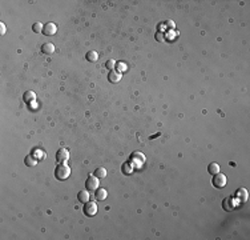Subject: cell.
<instances>
[{
    "instance_id": "1",
    "label": "cell",
    "mask_w": 250,
    "mask_h": 240,
    "mask_svg": "<svg viewBox=\"0 0 250 240\" xmlns=\"http://www.w3.org/2000/svg\"><path fill=\"white\" fill-rule=\"evenodd\" d=\"M71 175V168L68 164L65 163H59L57 167L55 168V176H56L57 180H65L68 179Z\"/></svg>"
},
{
    "instance_id": "2",
    "label": "cell",
    "mask_w": 250,
    "mask_h": 240,
    "mask_svg": "<svg viewBox=\"0 0 250 240\" xmlns=\"http://www.w3.org/2000/svg\"><path fill=\"white\" fill-rule=\"evenodd\" d=\"M82 212H84V215L88 216V217L96 215V212H97V205H96V203H93V202H87V203H84Z\"/></svg>"
},
{
    "instance_id": "3",
    "label": "cell",
    "mask_w": 250,
    "mask_h": 240,
    "mask_svg": "<svg viewBox=\"0 0 250 240\" xmlns=\"http://www.w3.org/2000/svg\"><path fill=\"white\" fill-rule=\"evenodd\" d=\"M85 188L89 192L96 191V189L98 188V180H97V177L94 176V175H89V176H88V179L85 180Z\"/></svg>"
},
{
    "instance_id": "4",
    "label": "cell",
    "mask_w": 250,
    "mask_h": 240,
    "mask_svg": "<svg viewBox=\"0 0 250 240\" xmlns=\"http://www.w3.org/2000/svg\"><path fill=\"white\" fill-rule=\"evenodd\" d=\"M212 183H213V186L215 188H224L226 186V176L224 174H220V172H218V174L213 175Z\"/></svg>"
},
{
    "instance_id": "5",
    "label": "cell",
    "mask_w": 250,
    "mask_h": 240,
    "mask_svg": "<svg viewBox=\"0 0 250 240\" xmlns=\"http://www.w3.org/2000/svg\"><path fill=\"white\" fill-rule=\"evenodd\" d=\"M69 159V152L66 148H60L56 152V161L57 163H65Z\"/></svg>"
},
{
    "instance_id": "6",
    "label": "cell",
    "mask_w": 250,
    "mask_h": 240,
    "mask_svg": "<svg viewBox=\"0 0 250 240\" xmlns=\"http://www.w3.org/2000/svg\"><path fill=\"white\" fill-rule=\"evenodd\" d=\"M56 31H57V27H56V24L55 23H47V24H44V28H43V33L45 36H52V35H55L56 33Z\"/></svg>"
},
{
    "instance_id": "7",
    "label": "cell",
    "mask_w": 250,
    "mask_h": 240,
    "mask_svg": "<svg viewBox=\"0 0 250 240\" xmlns=\"http://www.w3.org/2000/svg\"><path fill=\"white\" fill-rule=\"evenodd\" d=\"M108 80H109L110 83H119V81L121 80V74H120L119 71H116V70L109 71V74H108Z\"/></svg>"
},
{
    "instance_id": "8",
    "label": "cell",
    "mask_w": 250,
    "mask_h": 240,
    "mask_svg": "<svg viewBox=\"0 0 250 240\" xmlns=\"http://www.w3.org/2000/svg\"><path fill=\"white\" fill-rule=\"evenodd\" d=\"M77 199H79L80 203H87V202H89V199H91L89 191H88V189H85V191H80L79 193H77Z\"/></svg>"
},
{
    "instance_id": "9",
    "label": "cell",
    "mask_w": 250,
    "mask_h": 240,
    "mask_svg": "<svg viewBox=\"0 0 250 240\" xmlns=\"http://www.w3.org/2000/svg\"><path fill=\"white\" fill-rule=\"evenodd\" d=\"M41 52L44 55H51L55 52V46L52 43H44L41 46Z\"/></svg>"
},
{
    "instance_id": "10",
    "label": "cell",
    "mask_w": 250,
    "mask_h": 240,
    "mask_svg": "<svg viewBox=\"0 0 250 240\" xmlns=\"http://www.w3.org/2000/svg\"><path fill=\"white\" fill-rule=\"evenodd\" d=\"M35 99H36V93L33 92V91H25L24 95H23V100H24L27 104L35 102Z\"/></svg>"
},
{
    "instance_id": "11",
    "label": "cell",
    "mask_w": 250,
    "mask_h": 240,
    "mask_svg": "<svg viewBox=\"0 0 250 240\" xmlns=\"http://www.w3.org/2000/svg\"><path fill=\"white\" fill-rule=\"evenodd\" d=\"M236 195H237V199L240 200V202H245V200L247 199V191H246V188H238Z\"/></svg>"
},
{
    "instance_id": "12",
    "label": "cell",
    "mask_w": 250,
    "mask_h": 240,
    "mask_svg": "<svg viewBox=\"0 0 250 240\" xmlns=\"http://www.w3.org/2000/svg\"><path fill=\"white\" fill-rule=\"evenodd\" d=\"M132 160H135L138 165H141L145 163V156H144L141 152H135L132 155Z\"/></svg>"
},
{
    "instance_id": "13",
    "label": "cell",
    "mask_w": 250,
    "mask_h": 240,
    "mask_svg": "<svg viewBox=\"0 0 250 240\" xmlns=\"http://www.w3.org/2000/svg\"><path fill=\"white\" fill-rule=\"evenodd\" d=\"M220 164L218 163H210L209 164V167H208V172L210 175H215V174H218L220 172Z\"/></svg>"
},
{
    "instance_id": "14",
    "label": "cell",
    "mask_w": 250,
    "mask_h": 240,
    "mask_svg": "<svg viewBox=\"0 0 250 240\" xmlns=\"http://www.w3.org/2000/svg\"><path fill=\"white\" fill-rule=\"evenodd\" d=\"M24 163H25V165H31V167H33V165H36L37 164V158H35L33 155H27L25 156V160H24Z\"/></svg>"
},
{
    "instance_id": "15",
    "label": "cell",
    "mask_w": 250,
    "mask_h": 240,
    "mask_svg": "<svg viewBox=\"0 0 250 240\" xmlns=\"http://www.w3.org/2000/svg\"><path fill=\"white\" fill-rule=\"evenodd\" d=\"M94 198H96V200H104L107 198V191L104 188H97L96 192H94Z\"/></svg>"
},
{
    "instance_id": "16",
    "label": "cell",
    "mask_w": 250,
    "mask_h": 240,
    "mask_svg": "<svg viewBox=\"0 0 250 240\" xmlns=\"http://www.w3.org/2000/svg\"><path fill=\"white\" fill-rule=\"evenodd\" d=\"M85 59H87L88 61H91V63H93V61H97L98 55H97L96 51H88V52L85 53Z\"/></svg>"
},
{
    "instance_id": "17",
    "label": "cell",
    "mask_w": 250,
    "mask_h": 240,
    "mask_svg": "<svg viewBox=\"0 0 250 240\" xmlns=\"http://www.w3.org/2000/svg\"><path fill=\"white\" fill-rule=\"evenodd\" d=\"M93 175L96 176L97 179H98V177H105V176H107V170H105L104 167H97V168L94 170Z\"/></svg>"
},
{
    "instance_id": "18",
    "label": "cell",
    "mask_w": 250,
    "mask_h": 240,
    "mask_svg": "<svg viewBox=\"0 0 250 240\" xmlns=\"http://www.w3.org/2000/svg\"><path fill=\"white\" fill-rule=\"evenodd\" d=\"M43 28H44V25L40 23V21H35V23L32 24V31L36 32V33L43 32Z\"/></svg>"
},
{
    "instance_id": "19",
    "label": "cell",
    "mask_w": 250,
    "mask_h": 240,
    "mask_svg": "<svg viewBox=\"0 0 250 240\" xmlns=\"http://www.w3.org/2000/svg\"><path fill=\"white\" fill-rule=\"evenodd\" d=\"M121 171H123L124 174H126V175H130L132 171H133V167L130 165V163H124L123 165H121Z\"/></svg>"
},
{
    "instance_id": "20",
    "label": "cell",
    "mask_w": 250,
    "mask_h": 240,
    "mask_svg": "<svg viewBox=\"0 0 250 240\" xmlns=\"http://www.w3.org/2000/svg\"><path fill=\"white\" fill-rule=\"evenodd\" d=\"M230 202H231V198L224 199V202H222V207H224L225 211H231L233 209V205L230 204Z\"/></svg>"
},
{
    "instance_id": "21",
    "label": "cell",
    "mask_w": 250,
    "mask_h": 240,
    "mask_svg": "<svg viewBox=\"0 0 250 240\" xmlns=\"http://www.w3.org/2000/svg\"><path fill=\"white\" fill-rule=\"evenodd\" d=\"M126 64L125 63H123V61H119V63H116V71H119V72H124V71H126Z\"/></svg>"
},
{
    "instance_id": "22",
    "label": "cell",
    "mask_w": 250,
    "mask_h": 240,
    "mask_svg": "<svg viewBox=\"0 0 250 240\" xmlns=\"http://www.w3.org/2000/svg\"><path fill=\"white\" fill-rule=\"evenodd\" d=\"M105 68H108L109 71L114 70V68H116V61H114V60H112V59L107 60V63H105Z\"/></svg>"
},
{
    "instance_id": "23",
    "label": "cell",
    "mask_w": 250,
    "mask_h": 240,
    "mask_svg": "<svg viewBox=\"0 0 250 240\" xmlns=\"http://www.w3.org/2000/svg\"><path fill=\"white\" fill-rule=\"evenodd\" d=\"M165 24H166V27H169V28H172V30L174 28V21L173 20H166Z\"/></svg>"
},
{
    "instance_id": "24",
    "label": "cell",
    "mask_w": 250,
    "mask_h": 240,
    "mask_svg": "<svg viewBox=\"0 0 250 240\" xmlns=\"http://www.w3.org/2000/svg\"><path fill=\"white\" fill-rule=\"evenodd\" d=\"M0 33H2V35L5 33V24L4 23H0Z\"/></svg>"
},
{
    "instance_id": "25",
    "label": "cell",
    "mask_w": 250,
    "mask_h": 240,
    "mask_svg": "<svg viewBox=\"0 0 250 240\" xmlns=\"http://www.w3.org/2000/svg\"><path fill=\"white\" fill-rule=\"evenodd\" d=\"M161 35H162V33H157V35H156V39H158L160 42H162V40H164V37L161 36Z\"/></svg>"
}]
</instances>
